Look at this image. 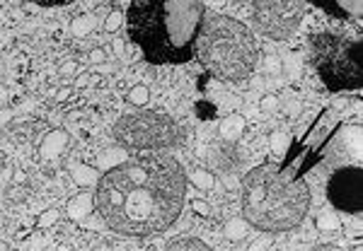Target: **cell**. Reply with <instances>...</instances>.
Listing matches in <instances>:
<instances>
[{"mask_svg":"<svg viewBox=\"0 0 363 251\" xmlns=\"http://www.w3.org/2000/svg\"><path fill=\"white\" fill-rule=\"evenodd\" d=\"M104 58H107L104 48H95V51H90V61L92 63H104Z\"/></svg>","mask_w":363,"mask_h":251,"instance_id":"29","label":"cell"},{"mask_svg":"<svg viewBox=\"0 0 363 251\" xmlns=\"http://www.w3.org/2000/svg\"><path fill=\"white\" fill-rule=\"evenodd\" d=\"M184 198L186 174L179 162L167 155H143L102 174L95 208L112 232L146 239L177 222Z\"/></svg>","mask_w":363,"mask_h":251,"instance_id":"1","label":"cell"},{"mask_svg":"<svg viewBox=\"0 0 363 251\" xmlns=\"http://www.w3.org/2000/svg\"><path fill=\"white\" fill-rule=\"evenodd\" d=\"M148 100H151V90H148V85H134L129 90V95H126V102L134 107H146Z\"/></svg>","mask_w":363,"mask_h":251,"instance_id":"17","label":"cell"},{"mask_svg":"<svg viewBox=\"0 0 363 251\" xmlns=\"http://www.w3.org/2000/svg\"><path fill=\"white\" fill-rule=\"evenodd\" d=\"M339 126H342V121H339L337 114H334L332 109H322V114L317 116V121L307 128L305 138L291 140L284 162L286 165H293L300 174H305L307 169L315 167L317 162L324 157L329 143H332L334 135H337Z\"/></svg>","mask_w":363,"mask_h":251,"instance_id":"7","label":"cell"},{"mask_svg":"<svg viewBox=\"0 0 363 251\" xmlns=\"http://www.w3.org/2000/svg\"><path fill=\"white\" fill-rule=\"evenodd\" d=\"M5 100V90H0V102H3Z\"/></svg>","mask_w":363,"mask_h":251,"instance_id":"31","label":"cell"},{"mask_svg":"<svg viewBox=\"0 0 363 251\" xmlns=\"http://www.w3.org/2000/svg\"><path fill=\"white\" fill-rule=\"evenodd\" d=\"M339 217H337V212H332V210H324L320 217H317V230L320 232H334V230H339Z\"/></svg>","mask_w":363,"mask_h":251,"instance_id":"18","label":"cell"},{"mask_svg":"<svg viewBox=\"0 0 363 251\" xmlns=\"http://www.w3.org/2000/svg\"><path fill=\"white\" fill-rule=\"evenodd\" d=\"M288 111L291 114H298L300 111V104H295V102H293V104H288Z\"/></svg>","mask_w":363,"mask_h":251,"instance_id":"30","label":"cell"},{"mask_svg":"<svg viewBox=\"0 0 363 251\" xmlns=\"http://www.w3.org/2000/svg\"><path fill=\"white\" fill-rule=\"evenodd\" d=\"M112 135L126 150H165L179 140V128L167 114L134 111L112 126Z\"/></svg>","mask_w":363,"mask_h":251,"instance_id":"6","label":"cell"},{"mask_svg":"<svg viewBox=\"0 0 363 251\" xmlns=\"http://www.w3.org/2000/svg\"><path fill=\"white\" fill-rule=\"evenodd\" d=\"M92 29H95V18H92V15H80V18L73 22V32L78 36L90 34Z\"/></svg>","mask_w":363,"mask_h":251,"instance_id":"19","label":"cell"},{"mask_svg":"<svg viewBox=\"0 0 363 251\" xmlns=\"http://www.w3.org/2000/svg\"><path fill=\"white\" fill-rule=\"evenodd\" d=\"M250 234V222L245 217H233V220L225 225V237L233 239V242H240Z\"/></svg>","mask_w":363,"mask_h":251,"instance_id":"15","label":"cell"},{"mask_svg":"<svg viewBox=\"0 0 363 251\" xmlns=\"http://www.w3.org/2000/svg\"><path fill=\"white\" fill-rule=\"evenodd\" d=\"M245 133V118L238 116V114H233V116H225L221 121V135L225 140H230V143H235V140L240 138V135Z\"/></svg>","mask_w":363,"mask_h":251,"instance_id":"14","label":"cell"},{"mask_svg":"<svg viewBox=\"0 0 363 251\" xmlns=\"http://www.w3.org/2000/svg\"><path fill=\"white\" fill-rule=\"evenodd\" d=\"M191 210H194L196 215H201V217H206L208 212H211V208H208V203H206V201H199V198H196V201H191Z\"/></svg>","mask_w":363,"mask_h":251,"instance_id":"26","label":"cell"},{"mask_svg":"<svg viewBox=\"0 0 363 251\" xmlns=\"http://www.w3.org/2000/svg\"><path fill=\"white\" fill-rule=\"evenodd\" d=\"M22 3L39 5V8H60V5H73L78 3V0H22Z\"/></svg>","mask_w":363,"mask_h":251,"instance_id":"24","label":"cell"},{"mask_svg":"<svg viewBox=\"0 0 363 251\" xmlns=\"http://www.w3.org/2000/svg\"><path fill=\"white\" fill-rule=\"evenodd\" d=\"M56 220H58V210L56 208H49V210H44L42 215H39V220H37V227H39V230H46V227L56 225Z\"/></svg>","mask_w":363,"mask_h":251,"instance_id":"23","label":"cell"},{"mask_svg":"<svg viewBox=\"0 0 363 251\" xmlns=\"http://www.w3.org/2000/svg\"><path fill=\"white\" fill-rule=\"evenodd\" d=\"M70 95H73V87H60V90L56 92V100L58 102H68Z\"/></svg>","mask_w":363,"mask_h":251,"instance_id":"28","label":"cell"},{"mask_svg":"<svg viewBox=\"0 0 363 251\" xmlns=\"http://www.w3.org/2000/svg\"><path fill=\"white\" fill-rule=\"evenodd\" d=\"M276 104H279V102H276V97H272V95H269V97H264V100H262L260 109H262V111H272V109H276Z\"/></svg>","mask_w":363,"mask_h":251,"instance_id":"27","label":"cell"},{"mask_svg":"<svg viewBox=\"0 0 363 251\" xmlns=\"http://www.w3.org/2000/svg\"><path fill=\"white\" fill-rule=\"evenodd\" d=\"M65 147H68V133H65V130H51V133L42 140L39 152L44 160H51V157H58Z\"/></svg>","mask_w":363,"mask_h":251,"instance_id":"13","label":"cell"},{"mask_svg":"<svg viewBox=\"0 0 363 251\" xmlns=\"http://www.w3.org/2000/svg\"><path fill=\"white\" fill-rule=\"evenodd\" d=\"M310 186L293 165L264 162L242 179V212L262 232H288L310 210Z\"/></svg>","mask_w":363,"mask_h":251,"instance_id":"3","label":"cell"},{"mask_svg":"<svg viewBox=\"0 0 363 251\" xmlns=\"http://www.w3.org/2000/svg\"><path fill=\"white\" fill-rule=\"evenodd\" d=\"M70 220H85L90 212H95V194L92 191H82V194L73 196L65 205Z\"/></svg>","mask_w":363,"mask_h":251,"instance_id":"12","label":"cell"},{"mask_svg":"<svg viewBox=\"0 0 363 251\" xmlns=\"http://www.w3.org/2000/svg\"><path fill=\"white\" fill-rule=\"evenodd\" d=\"M170 251H182V249H199V251H208V244L201 242L196 237H177L172 242H167Z\"/></svg>","mask_w":363,"mask_h":251,"instance_id":"16","label":"cell"},{"mask_svg":"<svg viewBox=\"0 0 363 251\" xmlns=\"http://www.w3.org/2000/svg\"><path fill=\"white\" fill-rule=\"evenodd\" d=\"M75 174H73V179L75 182H80V184H95L97 182V177H95V169L92 167H85V165H75Z\"/></svg>","mask_w":363,"mask_h":251,"instance_id":"20","label":"cell"},{"mask_svg":"<svg viewBox=\"0 0 363 251\" xmlns=\"http://www.w3.org/2000/svg\"><path fill=\"white\" fill-rule=\"evenodd\" d=\"M194 48L203 68L225 83H240L250 78L257 65L255 34L228 15L203 18Z\"/></svg>","mask_w":363,"mask_h":251,"instance_id":"4","label":"cell"},{"mask_svg":"<svg viewBox=\"0 0 363 251\" xmlns=\"http://www.w3.org/2000/svg\"><path fill=\"white\" fill-rule=\"evenodd\" d=\"M305 5L302 0H255L252 22L264 36L274 41H286L298 32Z\"/></svg>","mask_w":363,"mask_h":251,"instance_id":"8","label":"cell"},{"mask_svg":"<svg viewBox=\"0 0 363 251\" xmlns=\"http://www.w3.org/2000/svg\"><path fill=\"white\" fill-rule=\"evenodd\" d=\"M288 145H291V135H286V133H274L272 135V150L274 152H279V155H286Z\"/></svg>","mask_w":363,"mask_h":251,"instance_id":"22","label":"cell"},{"mask_svg":"<svg viewBox=\"0 0 363 251\" xmlns=\"http://www.w3.org/2000/svg\"><path fill=\"white\" fill-rule=\"evenodd\" d=\"M203 18L201 0H131L126 27L148 63L179 65L194 58Z\"/></svg>","mask_w":363,"mask_h":251,"instance_id":"2","label":"cell"},{"mask_svg":"<svg viewBox=\"0 0 363 251\" xmlns=\"http://www.w3.org/2000/svg\"><path fill=\"white\" fill-rule=\"evenodd\" d=\"M119 27H121V13H119V10H112V13L107 15V22H104V29L117 32Z\"/></svg>","mask_w":363,"mask_h":251,"instance_id":"25","label":"cell"},{"mask_svg":"<svg viewBox=\"0 0 363 251\" xmlns=\"http://www.w3.org/2000/svg\"><path fill=\"white\" fill-rule=\"evenodd\" d=\"M211 157H213V162H216V167L221 169V172H235V169L240 167V162H242L240 150L235 147V143H230V140H225V143L213 147Z\"/></svg>","mask_w":363,"mask_h":251,"instance_id":"11","label":"cell"},{"mask_svg":"<svg viewBox=\"0 0 363 251\" xmlns=\"http://www.w3.org/2000/svg\"><path fill=\"white\" fill-rule=\"evenodd\" d=\"M310 3L337 20L359 22L363 15V0H310Z\"/></svg>","mask_w":363,"mask_h":251,"instance_id":"10","label":"cell"},{"mask_svg":"<svg viewBox=\"0 0 363 251\" xmlns=\"http://www.w3.org/2000/svg\"><path fill=\"white\" fill-rule=\"evenodd\" d=\"M194 184L199 189H211L213 184H216V177H213L211 172H206V169H196V172H194Z\"/></svg>","mask_w":363,"mask_h":251,"instance_id":"21","label":"cell"},{"mask_svg":"<svg viewBox=\"0 0 363 251\" xmlns=\"http://www.w3.org/2000/svg\"><path fill=\"white\" fill-rule=\"evenodd\" d=\"M310 58L322 85L332 92L363 87V43L337 32H320L310 41Z\"/></svg>","mask_w":363,"mask_h":251,"instance_id":"5","label":"cell"},{"mask_svg":"<svg viewBox=\"0 0 363 251\" xmlns=\"http://www.w3.org/2000/svg\"><path fill=\"white\" fill-rule=\"evenodd\" d=\"M327 198L334 210L359 215L363 210V172L359 165H344L327 182Z\"/></svg>","mask_w":363,"mask_h":251,"instance_id":"9","label":"cell"}]
</instances>
